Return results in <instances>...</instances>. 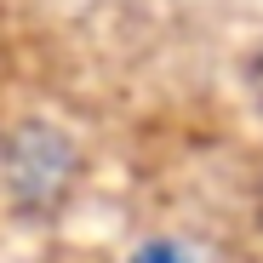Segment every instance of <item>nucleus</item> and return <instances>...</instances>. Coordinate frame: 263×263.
Returning <instances> with one entry per match:
<instances>
[{
  "label": "nucleus",
  "mask_w": 263,
  "mask_h": 263,
  "mask_svg": "<svg viewBox=\"0 0 263 263\" xmlns=\"http://www.w3.org/2000/svg\"><path fill=\"white\" fill-rule=\"evenodd\" d=\"M126 263H195V257H189L178 240H160V235H155V240H143L138 252H132Z\"/></svg>",
  "instance_id": "obj_1"
}]
</instances>
